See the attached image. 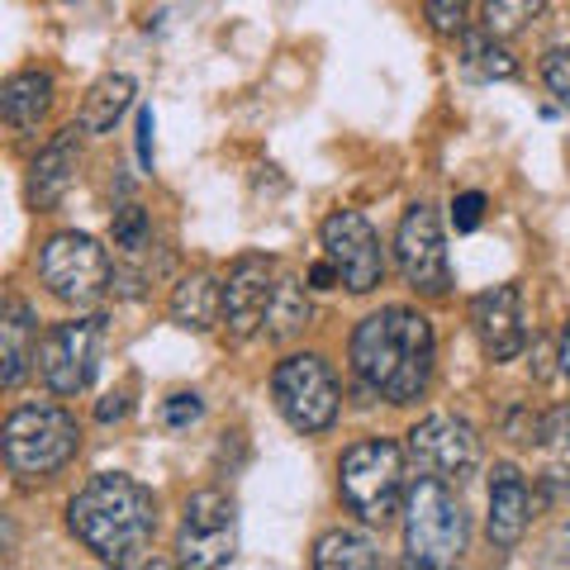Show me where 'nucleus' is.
Masks as SVG:
<instances>
[{
    "label": "nucleus",
    "instance_id": "1",
    "mask_svg": "<svg viewBox=\"0 0 570 570\" xmlns=\"http://www.w3.org/2000/svg\"><path fill=\"white\" fill-rule=\"evenodd\" d=\"M433 362H438L433 324L409 305L366 314L352 333V371L385 404H414L428 390V381H433Z\"/></svg>",
    "mask_w": 570,
    "mask_h": 570
},
{
    "label": "nucleus",
    "instance_id": "2",
    "mask_svg": "<svg viewBox=\"0 0 570 570\" xmlns=\"http://www.w3.org/2000/svg\"><path fill=\"white\" fill-rule=\"evenodd\" d=\"M67 528L105 566H138L157 538V499L124 471H100L67 499Z\"/></svg>",
    "mask_w": 570,
    "mask_h": 570
},
{
    "label": "nucleus",
    "instance_id": "3",
    "mask_svg": "<svg viewBox=\"0 0 570 570\" xmlns=\"http://www.w3.org/2000/svg\"><path fill=\"white\" fill-rule=\"evenodd\" d=\"M404 551L409 566L423 570H448L466 557L471 547V519L461 499L448 490V480L419 475L404 494Z\"/></svg>",
    "mask_w": 570,
    "mask_h": 570
},
{
    "label": "nucleus",
    "instance_id": "4",
    "mask_svg": "<svg viewBox=\"0 0 570 570\" xmlns=\"http://www.w3.org/2000/svg\"><path fill=\"white\" fill-rule=\"evenodd\" d=\"M0 452L20 480H48L81 452V428L62 404H20L0 428Z\"/></svg>",
    "mask_w": 570,
    "mask_h": 570
},
{
    "label": "nucleus",
    "instance_id": "5",
    "mask_svg": "<svg viewBox=\"0 0 570 570\" xmlns=\"http://www.w3.org/2000/svg\"><path fill=\"white\" fill-rule=\"evenodd\" d=\"M404 448L390 438L352 442L337 461V494L362 523H390L404 509Z\"/></svg>",
    "mask_w": 570,
    "mask_h": 570
},
{
    "label": "nucleus",
    "instance_id": "6",
    "mask_svg": "<svg viewBox=\"0 0 570 570\" xmlns=\"http://www.w3.org/2000/svg\"><path fill=\"white\" fill-rule=\"evenodd\" d=\"M39 281L52 299H62L71 309H91L115 291V266L110 253L91 234H52L39 253Z\"/></svg>",
    "mask_w": 570,
    "mask_h": 570
},
{
    "label": "nucleus",
    "instance_id": "7",
    "mask_svg": "<svg viewBox=\"0 0 570 570\" xmlns=\"http://www.w3.org/2000/svg\"><path fill=\"white\" fill-rule=\"evenodd\" d=\"M272 400L276 414L295 428V433H328L337 423V409H343V385H337L333 366L318 352H295L276 362L272 371Z\"/></svg>",
    "mask_w": 570,
    "mask_h": 570
},
{
    "label": "nucleus",
    "instance_id": "8",
    "mask_svg": "<svg viewBox=\"0 0 570 570\" xmlns=\"http://www.w3.org/2000/svg\"><path fill=\"white\" fill-rule=\"evenodd\" d=\"M105 356V318H67V324H52L39 337V381L52 390V395H81L91 390L96 371Z\"/></svg>",
    "mask_w": 570,
    "mask_h": 570
},
{
    "label": "nucleus",
    "instance_id": "9",
    "mask_svg": "<svg viewBox=\"0 0 570 570\" xmlns=\"http://www.w3.org/2000/svg\"><path fill=\"white\" fill-rule=\"evenodd\" d=\"M238 557V504L224 490H195L176 528V561L190 570H219Z\"/></svg>",
    "mask_w": 570,
    "mask_h": 570
},
{
    "label": "nucleus",
    "instance_id": "10",
    "mask_svg": "<svg viewBox=\"0 0 570 570\" xmlns=\"http://www.w3.org/2000/svg\"><path fill=\"white\" fill-rule=\"evenodd\" d=\"M395 262L409 291L428 299H442L452 291V262H448V238H442V219L433 205H409L395 234Z\"/></svg>",
    "mask_w": 570,
    "mask_h": 570
},
{
    "label": "nucleus",
    "instance_id": "11",
    "mask_svg": "<svg viewBox=\"0 0 570 570\" xmlns=\"http://www.w3.org/2000/svg\"><path fill=\"white\" fill-rule=\"evenodd\" d=\"M404 452L409 461L419 466V475H433V480H466L475 475L480 466V438H475V428L466 419H456V414H428L423 423L409 428V438H404Z\"/></svg>",
    "mask_w": 570,
    "mask_h": 570
},
{
    "label": "nucleus",
    "instance_id": "12",
    "mask_svg": "<svg viewBox=\"0 0 570 570\" xmlns=\"http://www.w3.org/2000/svg\"><path fill=\"white\" fill-rule=\"evenodd\" d=\"M318 238H324V257L337 266V276H343L352 295H371L385 281V247L366 214H356V209L328 214Z\"/></svg>",
    "mask_w": 570,
    "mask_h": 570
},
{
    "label": "nucleus",
    "instance_id": "13",
    "mask_svg": "<svg viewBox=\"0 0 570 570\" xmlns=\"http://www.w3.org/2000/svg\"><path fill=\"white\" fill-rule=\"evenodd\" d=\"M272 295H276V266L272 257L262 253H247L228 266V281H224V328L247 343L266 328V309H272Z\"/></svg>",
    "mask_w": 570,
    "mask_h": 570
},
{
    "label": "nucleus",
    "instance_id": "14",
    "mask_svg": "<svg viewBox=\"0 0 570 570\" xmlns=\"http://www.w3.org/2000/svg\"><path fill=\"white\" fill-rule=\"evenodd\" d=\"M471 333L490 362H513L528 347L519 285H490V291H480L471 299Z\"/></svg>",
    "mask_w": 570,
    "mask_h": 570
},
{
    "label": "nucleus",
    "instance_id": "15",
    "mask_svg": "<svg viewBox=\"0 0 570 570\" xmlns=\"http://www.w3.org/2000/svg\"><path fill=\"white\" fill-rule=\"evenodd\" d=\"M528 523H532V494H528V480L519 466L499 461L490 471V513H485V532L499 551H513L528 538Z\"/></svg>",
    "mask_w": 570,
    "mask_h": 570
},
{
    "label": "nucleus",
    "instance_id": "16",
    "mask_svg": "<svg viewBox=\"0 0 570 570\" xmlns=\"http://www.w3.org/2000/svg\"><path fill=\"white\" fill-rule=\"evenodd\" d=\"M77 163H81V153H77V124H71V129H62L39 157H33L29 205L33 209H58L67 200V190L77 186Z\"/></svg>",
    "mask_w": 570,
    "mask_h": 570
},
{
    "label": "nucleus",
    "instance_id": "17",
    "mask_svg": "<svg viewBox=\"0 0 570 570\" xmlns=\"http://www.w3.org/2000/svg\"><path fill=\"white\" fill-rule=\"evenodd\" d=\"M33 356H39V318L24 299H6V314H0V385H20Z\"/></svg>",
    "mask_w": 570,
    "mask_h": 570
},
{
    "label": "nucleus",
    "instance_id": "18",
    "mask_svg": "<svg viewBox=\"0 0 570 570\" xmlns=\"http://www.w3.org/2000/svg\"><path fill=\"white\" fill-rule=\"evenodd\" d=\"M171 324L186 333H209L214 324H224V285L209 272H190L171 291Z\"/></svg>",
    "mask_w": 570,
    "mask_h": 570
},
{
    "label": "nucleus",
    "instance_id": "19",
    "mask_svg": "<svg viewBox=\"0 0 570 570\" xmlns=\"http://www.w3.org/2000/svg\"><path fill=\"white\" fill-rule=\"evenodd\" d=\"M52 110V77L39 67L14 71V77L0 86V115H6L10 129H39L43 115Z\"/></svg>",
    "mask_w": 570,
    "mask_h": 570
},
{
    "label": "nucleus",
    "instance_id": "20",
    "mask_svg": "<svg viewBox=\"0 0 570 570\" xmlns=\"http://www.w3.org/2000/svg\"><path fill=\"white\" fill-rule=\"evenodd\" d=\"M134 96H138L134 77H100L91 91H86V100H81L77 129L81 134H110L115 124L134 110Z\"/></svg>",
    "mask_w": 570,
    "mask_h": 570
},
{
    "label": "nucleus",
    "instance_id": "21",
    "mask_svg": "<svg viewBox=\"0 0 570 570\" xmlns=\"http://www.w3.org/2000/svg\"><path fill=\"white\" fill-rule=\"evenodd\" d=\"M314 566L318 570H371V566H381V547L362 528H333L314 542Z\"/></svg>",
    "mask_w": 570,
    "mask_h": 570
},
{
    "label": "nucleus",
    "instance_id": "22",
    "mask_svg": "<svg viewBox=\"0 0 570 570\" xmlns=\"http://www.w3.org/2000/svg\"><path fill=\"white\" fill-rule=\"evenodd\" d=\"M461 67H466L475 81H513L519 77L513 52L504 48V39H494L490 29H480V33L461 29Z\"/></svg>",
    "mask_w": 570,
    "mask_h": 570
},
{
    "label": "nucleus",
    "instance_id": "23",
    "mask_svg": "<svg viewBox=\"0 0 570 570\" xmlns=\"http://www.w3.org/2000/svg\"><path fill=\"white\" fill-rule=\"evenodd\" d=\"M309 295H305V285L291 281V276H281L276 281V295H272V309H266V337L272 343H291L295 333H305L309 328Z\"/></svg>",
    "mask_w": 570,
    "mask_h": 570
},
{
    "label": "nucleus",
    "instance_id": "24",
    "mask_svg": "<svg viewBox=\"0 0 570 570\" xmlns=\"http://www.w3.org/2000/svg\"><path fill=\"white\" fill-rule=\"evenodd\" d=\"M547 10V0H485L480 6V24H485L494 39H513L528 24H538Z\"/></svg>",
    "mask_w": 570,
    "mask_h": 570
},
{
    "label": "nucleus",
    "instance_id": "25",
    "mask_svg": "<svg viewBox=\"0 0 570 570\" xmlns=\"http://www.w3.org/2000/svg\"><path fill=\"white\" fill-rule=\"evenodd\" d=\"M110 228H115V247H124V253H142L153 238V224H148V214H142V205H119Z\"/></svg>",
    "mask_w": 570,
    "mask_h": 570
},
{
    "label": "nucleus",
    "instance_id": "26",
    "mask_svg": "<svg viewBox=\"0 0 570 570\" xmlns=\"http://www.w3.org/2000/svg\"><path fill=\"white\" fill-rule=\"evenodd\" d=\"M542 81L551 100L561 105V110H570V48H551L542 58Z\"/></svg>",
    "mask_w": 570,
    "mask_h": 570
},
{
    "label": "nucleus",
    "instance_id": "27",
    "mask_svg": "<svg viewBox=\"0 0 570 570\" xmlns=\"http://www.w3.org/2000/svg\"><path fill=\"white\" fill-rule=\"evenodd\" d=\"M205 419V400L200 395H167L163 400V428H171V433H186V428H195Z\"/></svg>",
    "mask_w": 570,
    "mask_h": 570
},
{
    "label": "nucleus",
    "instance_id": "28",
    "mask_svg": "<svg viewBox=\"0 0 570 570\" xmlns=\"http://www.w3.org/2000/svg\"><path fill=\"white\" fill-rule=\"evenodd\" d=\"M466 10H471V0H423V14H428V24H433L438 33H461L466 29Z\"/></svg>",
    "mask_w": 570,
    "mask_h": 570
},
{
    "label": "nucleus",
    "instance_id": "29",
    "mask_svg": "<svg viewBox=\"0 0 570 570\" xmlns=\"http://www.w3.org/2000/svg\"><path fill=\"white\" fill-rule=\"evenodd\" d=\"M480 219H485V195H480V190H461L456 200H452V224H456V234H475Z\"/></svg>",
    "mask_w": 570,
    "mask_h": 570
},
{
    "label": "nucleus",
    "instance_id": "30",
    "mask_svg": "<svg viewBox=\"0 0 570 570\" xmlns=\"http://www.w3.org/2000/svg\"><path fill=\"white\" fill-rule=\"evenodd\" d=\"M538 499H542V504H551V509H570V466L547 471L542 485H538Z\"/></svg>",
    "mask_w": 570,
    "mask_h": 570
},
{
    "label": "nucleus",
    "instance_id": "31",
    "mask_svg": "<svg viewBox=\"0 0 570 570\" xmlns=\"http://www.w3.org/2000/svg\"><path fill=\"white\" fill-rule=\"evenodd\" d=\"M547 448L570 461V409H551L547 414Z\"/></svg>",
    "mask_w": 570,
    "mask_h": 570
},
{
    "label": "nucleus",
    "instance_id": "32",
    "mask_svg": "<svg viewBox=\"0 0 570 570\" xmlns=\"http://www.w3.org/2000/svg\"><path fill=\"white\" fill-rule=\"evenodd\" d=\"M153 110H138V163L153 171Z\"/></svg>",
    "mask_w": 570,
    "mask_h": 570
},
{
    "label": "nucleus",
    "instance_id": "33",
    "mask_svg": "<svg viewBox=\"0 0 570 570\" xmlns=\"http://www.w3.org/2000/svg\"><path fill=\"white\" fill-rule=\"evenodd\" d=\"M309 285H314V291H333V285H343V276H337V266L324 257V262L309 266Z\"/></svg>",
    "mask_w": 570,
    "mask_h": 570
},
{
    "label": "nucleus",
    "instance_id": "34",
    "mask_svg": "<svg viewBox=\"0 0 570 570\" xmlns=\"http://www.w3.org/2000/svg\"><path fill=\"white\" fill-rule=\"evenodd\" d=\"M129 414V395H105L100 404H96V419L100 423H115V419H124Z\"/></svg>",
    "mask_w": 570,
    "mask_h": 570
},
{
    "label": "nucleus",
    "instance_id": "35",
    "mask_svg": "<svg viewBox=\"0 0 570 570\" xmlns=\"http://www.w3.org/2000/svg\"><path fill=\"white\" fill-rule=\"evenodd\" d=\"M557 362H561L566 381H570V318H566V328H561V352H557Z\"/></svg>",
    "mask_w": 570,
    "mask_h": 570
}]
</instances>
